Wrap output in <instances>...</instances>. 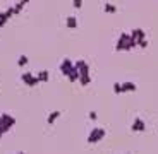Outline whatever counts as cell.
Here are the masks:
<instances>
[{
	"label": "cell",
	"instance_id": "7a4b0ae2",
	"mask_svg": "<svg viewBox=\"0 0 158 154\" xmlns=\"http://www.w3.org/2000/svg\"><path fill=\"white\" fill-rule=\"evenodd\" d=\"M69 26H71V28H72V26H76V19H72V17H71V19H69Z\"/></svg>",
	"mask_w": 158,
	"mask_h": 154
},
{
	"label": "cell",
	"instance_id": "6da1fadb",
	"mask_svg": "<svg viewBox=\"0 0 158 154\" xmlns=\"http://www.w3.org/2000/svg\"><path fill=\"white\" fill-rule=\"evenodd\" d=\"M132 128H134V130H144V122H143V120H136Z\"/></svg>",
	"mask_w": 158,
	"mask_h": 154
}]
</instances>
